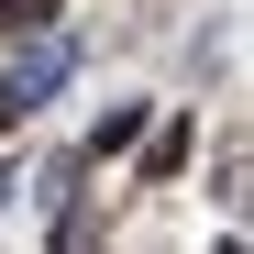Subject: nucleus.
Segmentation results:
<instances>
[{"instance_id": "1", "label": "nucleus", "mask_w": 254, "mask_h": 254, "mask_svg": "<svg viewBox=\"0 0 254 254\" xmlns=\"http://www.w3.org/2000/svg\"><path fill=\"white\" fill-rule=\"evenodd\" d=\"M66 66H77V45H33V56H22L11 77H0V133H11L22 111H45V100L66 89Z\"/></svg>"}, {"instance_id": "2", "label": "nucleus", "mask_w": 254, "mask_h": 254, "mask_svg": "<svg viewBox=\"0 0 254 254\" xmlns=\"http://www.w3.org/2000/svg\"><path fill=\"white\" fill-rule=\"evenodd\" d=\"M122 144H144V100H122V111H100V133H89V155H122Z\"/></svg>"}, {"instance_id": "3", "label": "nucleus", "mask_w": 254, "mask_h": 254, "mask_svg": "<svg viewBox=\"0 0 254 254\" xmlns=\"http://www.w3.org/2000/svg\"><path fill=\"white\" fill-rule=\"evenodd\" d=\"M144 166H155V177H177V166H188V122H166V133L144 144Z\"/></svg>"}, {"instance_id": "4", "label": "nucleus", "mask_w": 254, "mask_h": 254, "mask_svg": "<svg viewBox=\"0 0 254 254\" xmlns=\"http://www.w3.org/2000/svg\"><path fill=\"white\" fill-rule=\"evenodd\" d=\"M56 22V0H0V33H45Z\"/></svg>"}]
</instances>
